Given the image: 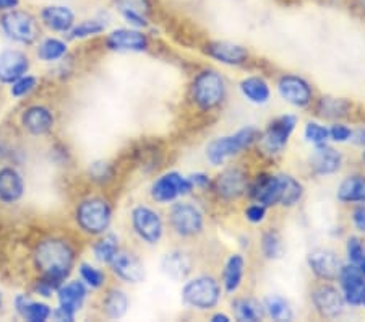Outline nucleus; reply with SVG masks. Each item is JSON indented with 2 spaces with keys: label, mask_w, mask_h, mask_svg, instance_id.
Listing matches in <instances>:
<instances>
[{
  "label": "nucleus",
  "mask_w": 365,
  "mask_h": 322,
  "mask_svg": "<svg viewBox=\"0 0 365 322\" xmlns=\"http://www.w3.org/2000/svg\"><path fill=\"white\" fill-rule=\"evenodd\" d=\"M34 262L43 278L61 286L75 263V251L72 244L58 238H51L39 243L34 251Z\"/></svg>",
  "instance_id": "obj_1"
},
{
  "label": "nucleus",
  "mask_w": 365,
  "mask_h": 322,
  "mask_svg": "<svg viewBox=\"0 0 365 322\" xmlns=\"http://www.w3.org/2000/svg\"><path fill=\"white\" fill-rule=\"evenodd\" d=\"M258 139H260V131H258L257 127H244L232 134V136L215 139L213 142L208 145V149H206V156H208L211 165L220 166L227 160V158L249 149V146L253 142H257Z\"/></svg>",
  "instance_id": "obj_2"
},
{
  "label": "nucleus",
  "mask_w": 365,
  "mask_h": 322,
  "mask_svg": "<svg viewBox=\"0 0 365 322\" xmlns=\"http://www.w3.org/2000/svg\"><path fill=\"white\" fill-rule=\"evenodd\" d=\"M226 98V84L216 70H203L192 84V99L202 111L221 106Z\"/></svg>",
  "instance_id": "obj_3"
},
{
  "label": "nucleus",
  "mask_w": 365,
  "mask_h": 322,
  "mask_svg": "<svg viewBox=\"0 0 365 322\" xmlns=\"http://www.w3.org/2000/svg\"><path fill=\"white\" fill-rule=\"evenodd\" d=\"M113 220V208L103 197H90L76 207V223L88 234L98 236L108 230Z\"/></svg>",
  "instance_id": "obj_4"
},
{
  "label": "nucleus",
  "mask_w": 365,
  "mask_h": 322,
  "mask_svg": "<svg viewBox=\"0 0 365 322\" xmlns=\"http://www.w3.org/2000/svg\"><path fill=\"white\" fill-rule=\"evenodd\" d=\"M221 286L211 275H200L182 288V300L195 309H211L220 303Z\"/></svg>",
  "instance_id": "obj_5"
},
{
  "label": "nucleus",
  "mask_w": 365,
  "mask_h": 322,
  "mask_svg": "<svg viewBox=\"0 0 365 322\" xmlns=\"http://www.w3.org/2000/svg\"><path fill=\"white\" fill-rule=\"evenodd\" d=\"M0 26L10 39L20 44H33L39 36L36 16L26 10H9L0 16Z\"/></svg>",
  "instance_id": "obj_6"
},
{
  "label": "nucleus",
  "mask_w": 365,
  "mask_h": 322,
  "mask_svg": "<svg viewBox=\"0 0 365 322\" xmlns=\"http://www.w3.org/2000/svg\"><path fill=\"white\" fill-rule=\"evenodd\" d=\"M297 126V117L286 114L276 119L267 127V131L260 134V145L267 154H281L284 146L289 142L294 129Z\"/></svg>",
  "instance_id": "obj_7"
},
{
  "label": "nucleus",
  "mask_w": 365,
  "mask_h": 322,
  "mask_svg": "<svg viewBox=\"0 0 365 322\" xmlns=\"http://www.w3.org/2000/svg\"><path fill=\"white\" fill-rule=\"evenodd\" d=\"M193 191L190 179L175 171H170L158 178L151 186V198L158 203L173 202L180 196H187Z\"/></svg>",
  "instance_id": "obj_8"
},
{
  "label": "nucleus",
  "mask_w": 365,
  "mask_h": 322,
  "mask_svg": "<svg viewBox=\"0 0 365 322\" xmlns=\"http://www.w3.org/2000/svg\"><path fill=\"white\" fill-rule=\"evenodd\" d=\"M203 213L195 205L182 202L170 210V226L182 238L197 236L203 231Z\"/></svg>",
  "instance_id": "obj_9"
},
{
  "label": "nucleus",
  "mask_w": 365,
  "mask_h": 322,
  "mask_svg": "<svg viewBox=\"0 0 365 322\" xmlns=\"http://www.w3.org/2000/svg\"><path fill=\"white\" fill-rule=\"evenodd\" d=\"M250 181L249 176L240 168H227L217 176L215 181V192L216 196L222 198V201L231 202L237 201L239 197H242L249 191Z\"/></svg>",
  "instance_id": "obj_10"
},
{
  "label": "nucleus",
  "mask_w": 365,
  "mask_h": 322,
  "mask_svg": "<svg viewBox=\"0 0 365 322\" xmlns=\"http://www.w3.org/2000/svg\"><path fill=\"white\" fill-rule=\"evenodd\" d=\"M132 226L140 239H143L148 244H156L160 241L164 231L163 220L160 213L145 205L133 208L132 212Z\"/></svg>",
  "instance_id": "obj_11"
},
{
  "label": "nucleus",
  "mask_w": 365,
  "mask_h": 322,
  "mask_svg": "<svg viewBox=\"0 0 365 322\" xmlns=\"http://www.w3.org/2000/svg\"><path fill=\"white\" fill-rule=\"evenodd\" d=\"M312 303L322 318L336 319L344 311V296L336 286L322 283L312 291Z\"/></svg>",
  "instance_id": "obj_12"
},
{
  "label": "nucleus",
  "mask_w": 365,
  "mask_h": 322,
  "mask_svg": "<svg viewBox=\"0 0 365 322\" xmlns=\"http://www.w3.org/2000/svg\"><path fill=\"white\" fill-rule=\"evenodd\" d=\"M281 98L296 108H307L314 98V91L307 80L299 75H282L278 81Z\"/></svg>",
  "instance_id": "obj_13"
},
{
  "label": "nucleus",
  "mask_w": 365,
  "mask_h": 322,
  "mask_svg": "<svg viewBox=\"0 0 365 322\" xmlns=\"http://www.w3.org/2000/svg\"><path fill=\"white\" fill-rule=\"evenodd\" d=\"M339 285H341V293H343L344 301L351 306H361L362 301V290L365 285V275L362 273L361 268L357 266H352V263H347L343 266L338 275Z\"/></svg>",
  "instance_id": "obj_14"
},
{
  "label": "nucleus",
  "mask_w": 365,
  "mask_h": 322,
  "mask_svg": "<svg viewBox=\"0 0 365 322\" xmlns=\"http://www.w3.org/2000/svg\"><path fill=\"white\" fill-rule=\"evenodd\" d=\"M106 44L113 51L141 52L148 48V36L138 28H119L108 34Z\"/></svg>",
  "instance_id": "obj_15"
},
{
  "label": "nucleus",
  "mask_w": 365,
  "mask_h": 322,
  "mask_svg": "<svg viewBox=\"0 0 365 322\" xmlns=\"http://www.w3.org/2000/svg\"><path fill=\"white\" fill-rule=\"evenodd\" d=\"M309 267L317 277L323 282H333L338 280L341 271V262L338 256L329 249H315L309 254Z\"/></svg>",
  "instance_id": "obj_16"
},
{
  "label": "nucleus",
  "mask_w": 365,
  "mask_h": 322,
  "mask_svg": "<svg viewBox=\"0 0 365 322\" xmlns=\"http://www.w3.org/2000/svg\"><path fill=\"white\" fill-rule=\"evenodd\" d=\"M249 196L253 202L263 203L264 207H272V205L279 203L281 184L279 176L274 174H260L255 179V183L249 186Z\"/></svg>",
  "instance_id": "obj_17"
},
{
  "label": "nucleus",
  "mask_w": 365,
  "mask_h": 322,
  "mask_svg": "<svg viewBox=\"0 0 365 322\" xmlns=\"http://www.w3.org/2000/svg\"><path fill=\"white\" fill-rule=\"evenodd\" d=\"M117 10L132 28L143 29L150 25L151 0H114Z\"/></svg>",
  "instance_id": "obj_18"
},
{
  "label": "nucleus",
  "mask_w": 365,
  "mask_h": 322,
  "mask_svg": "<svg viewBox=\"0 0 365 322\" xmlns=\"http://www.w3.org/2000/svg\"><path fill=\"white\" fill-rule=\"evenodd\" d=\"M29 69L28 57L21 51L9 49L0 52V81L11 85L26 75Z\"/></svg>",
  "instance_id": "obj_19"
},
{
  "label": "nucleus",
  "mask_w": 365,
  "mask_h": 322,
  "mask_svg": "<svg viewBox=\"0 0 365 322\" xmlns=\"http://www.w3.org/2000/svg\"><path fill=\"white\" fill-rule=\"evenodd\" d=\"M343 165V155L336 149L328 146L327 144L315 145V151L310 158V166L315 174L329 176L339 171Z\"/></svg>",
  "instance_id": "obj_20"
},
{
  "label": "nucleus",
  "mask_w": 365,
  "mask_h": 322,
  "mask_svg": "<svg viewBox=\"0 0 365 322\" xmlns=\"http://www.w3.org/2000/svg\"><path fill=\"white\" fill-rule=\"evenodd\" d=\"M25 194V179L19 169L0 168V202L15 203Z\"/></svg>",
  "instance_id": "obj_21"
},
{
  "label": "nucleus",
  "mask_w": 365,
  "mask_h": 322,
  "mask_svg": "<svg viewBox=\"0 0 365 322\" xmlns=\"http://www.w3.org/2000/svg\"><path fill=\"white\" fill-rule=\"evenodd\" d=\"M110 267H113L114 273L117 277L122 278L123 282L128 283H138L145 278V266L141 263L137 256L128 253H117L113 261H110Z\"/></svg>",
  "instance_id": "obj_22"
},
{
  "label": "nucleus",
  "mask_w": 365,
  "mask_h": 322,
  "mask_svg": "<svg viewBox=\"0 0 365 322\" xmlns=\"http://www.w3.org/2000/svg\"><path fill=\"white\" fill-rule=\"evenodd\" d=\"M206 54L226 66H240L249 59V52L244 46L229 41H213L206 46Z\"/></svg>",
  "instance_id": "obj_23"
},
{
  "label": "nucleus",
  "mask_w": 365,
  "mask_h": 322,
  "mask_svg": "<svg viewBox=\"0 0 365 322\" xmlns=\"http://www.w3.org/2000/svg\"><path fill=\"white\" fill-rule=\"evenodd\" d=\"M41 21L57 33H70L75 26V11L67 5H47L41 10Z\"/></svg>",
  "instance_id": "obj_24"
},
{
  "label": "nucleus",
  "mask_w": 365,
  "mask_h": 322,
  "mask_svg": "<svg viewBox=\"0 0 365 322\" xmlns=\"http://www.w3.org/2000/svg\"><path fill=\"white\" fill-rule=\"evenodd\" d=\"M57 298L58 308L63 309V311L75 319L76 311H80V308L83 306L86 298V286L83 282H78V280L61 285L57 290Z\"/></svg>",
  "instance_id": "obj_25"
},
{
  "label": "nucleus",
  "mask_w": 365,
  "mask_h": 322,
  "mask_svg": "<svg viewBox=\"0 0 365 322\" xmlns=\"http://www.w3.org/2000/svg\"><path fill=\"white\" fill-rule=\"evenodd\" d=\"M21 124L33 136H44L54 127V116L44 106H31L23 113Z\"/></svg>",
  "instance_id": "obj_26"
},
{
  "label": "nucleus",
  "mask_w": 365,
  "mask_h": 322,
  "mask_svg": "<svg viewBox=\"0 0 365 322\" xmlns=\"http://www.w3.org/2000/svg\"><path fill=\"white\" fill-rule=\"evenodd\" d=\"M161 268L168 277L174 280H184L192 272V259L190 256L182 253V251H173V253L164 256Z\"/></svg>",
  "instance_id": "obj_27"
},
{
  "label": "nucleus",
  "mask_w": 365,
  "mask_h": 322,
  "mask_svg": "<svg viewBox=\"0 0 365 322\" xmlns=\"http://www.w3.org/2000/svg\"><path fill=\"white\" fill-rule=\"evenodd\" d=\"M336 197L343 203H365V176L354 174L346 178L338 187Z\"/></svg>",
  "instance_id": "obj_28"
},
{
  "label": "nucleus",
  "mask_w": 365,
  "mask_h": 322,
  "mask_svg": "<svg viewBox=\"0 0 365 322\" xmlns=\"http://www.w3.org/2000/svg\"><path fill=\"white\" fill-rule=\"evenodd\" d=\"M15 306L21 318L29 322H44L52 316V309L47 306V304L33 301L31 298H28L26 295L16 296Z\"/></svg>",
  "instance_id": "obj_29"
},
{
  "label": "nucleus",
  "mask_w": 365,
  "mask_h": 322,
  "mask_svg": "<svg viewBox=\"0 0 365 322\" xmlns=\"http://www.w3.org/2000/svg\"><path fill=\"white\" fill-rule=\"evenodd\" d=\"M245 272V259L240 254H232L229 257L225 272H222V285L227 293H235L239 290L240 283L244 280Z\"/></svg>",
  "instance_id": "obj_30"
},
{
  "label": "nucleus",
  "mask_w": 365,
  "mask_h": 322,
  "mask_svg": "<svg viewBox=\"0 0 365 322\" xmlns=\"http://www.w3.org/2000/svg\"><path fill=\"white\" fill-rule=\"evenodd\" d=\"M240 91L253 104H264L268 103L272 91L267 81L262 77H249L240 81Z\"/></svg>",
  "instance_id": "obj_31"
},
{
  "label": "nucleus",
  "mask_w": 365,
  "mask_h": 322,
  "mask_svg": "<svg viewBox=\"0 0 365 322\" xmlns=\"http://www.w3.org/2000/svg\"><path fill=\"white\" fill-rule=\"evenodd\" d=\"M281 184L279 205L282 207H294L304 196V187L296 178L289 174H278Z\"/></svg>",
  "instance_id": "obj_32"
},
{
  "label": "nucleus",
  "mask_w": 365,
  "mask_h": 322,
  "mask_svg": "<svg viewBox=\"0 0 365 322\" xmlns=\"http://www.w3.org/2000/svg\"><path fill=\"white\" fill-rule=\"evenodd\" d=\"M232 309L235 313V318L239 321L257 322L262 321L264 316L263 304H260L257 300H252V298H237L232 303Z\"/></svg>",
  "instance_id": "obj_33"
},
{
  "label": "nucleus",
  "mask_w": 365,
  "mask_h": 322,
  "mask_svg": "<svg viewBox=\"0 0 365 322\" xmlns=\"http://www.w3.org/2000/svg\"><path fill=\"white\" fill-rule=\"evenodd\" d=\"M128 309V298L120 290H110L104 298V311L110 319H120Z\"/></svg>",
  "instance_id": "obj_34"
},
{
  "label": "nucleus",
  "mask_w": 365,
  "mask_h": 322,
  "mask_svg": "<svg viewBox=\"0 0 365 322\" xmlns=\"http://www.w3.org/2000/svg\"><path fill=\"white\" fill-rule=\"evenodd\" d=\"M263 308H264V313L274 321H291L294 318L289 303L278 295L264 298Z\"/></svg>",
  "instance_id": "obj_35"
},
{
  "label": "nucleus",
  "mask_w": 365,
  "mask_h": 322,
  "mask_svg": "<svg viewBox=\"0 0 365 322\" xmlns=\"http://www.w3.org/2000/svg\"><path fill=\"white\" fill-rule=\"evenodd\" d=\"M67 54V44L57 38H46L38 48V57L44 62H54Z\"/></svg>",
  "instance_id": "obj_36"
},
{
  "label": "nucleus",
  "mask_w": 365,
  "mask_h": 322,
  "mask_svg": "<svg viewBox=\"0 0 365 322\" xmlns=\"http://www.w3.org/2000/svg\"><path fill=\"white\" fill-rule=\"evenodd\" d=\"M262 253L267 259H279L284 253V244L278 231L268 230L262 236Z\"/></svg>",
  "instance_id": "obj_37"
},
{
  "label": "nucleus",
  "mask_w": 365,
  "mask_h": 322,
  "mask_svg": "<svg viewBox=\"0 0 365 322\" xmlns=\"http://www.w3.org/2000/svg\"><path fill=\"white\" fill-rule=\"evenodd\" d=\"M106 23L99 19L83 20L81 23H75V26L70 29V38L72 39H85L90 36H96V34L104 33Z\"/></svg>",
  "instance_id": "obj_38"
},
{
  "label": "nucleus",
  "mask_w": 365,
  "mask_h": 322,
  "mask_svg": "<svg viewBox=\"0 0 365 322\" xmlns=\"http://www.w3.org/2000/svg\"><path fill=\"white\" fill-rule=\"evenodd\" d=\"M93 253L96 256V259L99 262L104 263H110V261L114 259L115 254L119 253V244H117V238L109 234V236H104L103 239L94 244Z\"/></svg>",
  "instance_id": "obj_39"
},
{
  "label": "nucleus",
  "mask_w": 365,
  "mask_h": 322,
  "mask_svg": "<svg viewBox=\"0 0 365 322\" xmlns=\"http://www.w3.org/2000/svg\"><path fill=\"white\" fill-rule=\"evenodd\" d=\"M349 103L336 98H322L319 103V113L323 117H341L349 111Z\"/></svg>",
  "instance_id": "obj_40"
},
{
  "label": "nucleus",
  "mask_w": 365,
  "mask_h": 322,
  "mask_svg": "<svg viewBox=\"0 0 365 322\" xmlns=\"http://www.w3.org/2000/svg\"><path fill=\"white\" fill-rule=\"evenodd\" d=\"M80 275H81V282L86 283L88 286H91V288H101L104 285V280H106L104 272H101L96 267H93L91 263H81Z\"/></svg>",
  "instance_id": "obj_41"
},
{
  "label": "nucleus",
  "mask_w": 365,
  "mask_h": 322,
  "mask_svg": "<svg viewBox=\"0 0 365 322\" xmlns=\"http://www.w3.org/2000/svg\"><path fill=\"white\" fill-rule=\"evenodd\" d=\"M304 136L310 144L323 145V144H327V140L329 139V131L325 126L317 124V122H309V124L305 126Z\"/></svg>",
  "instance_id": "obj_42"
},
{
  "label": "nucleus",
  "mask_w": 365,
  "mask_h": 322,
  "mask_svg": "<svg viewBox=\"0 0 365 322\" xmlns=\"http://www.w3.org/2000/svg\"><path fill=\"white\" fill-rule=\"evenodd\" d=\"M36 85H38L36 77H31V75H23L21 79H19L11 84L10 93H11V96H15V98L26 96L34 90V88H36Z\"/></svg>",
  "instance_id": "obj_43"
},
{
  "label": "nucleus",
  "mask_w": 365,
  "mask_h": 322,
  "mask_svg": "<svg viewBox=\"0 0 365 322\" xmlns=\"http://www.w3.org/2000/svg\"><path fill=\"white\" fill-rule=\"evenodd\" d=\"M364 246H365V241H362V239L357 236H352L349 238V241H347L346 253H347V259H349V263H352V266L359 267V263H361L362 256H364Z\"/></svg>",
  "instance_id": "obj_44"
},
{
  "label": "nucleus",
  "mask_w": 365,
  "mask_h": 322,
  "mask_svg": "<svg viewBox=\"0 0 365 322\" xmlns=\"http://www.w3.org/2000/svg\"><path fill=\"white\" fill-rule=\"evenodd\" d=\"M90 174L94 181H99V183H104V181H108L110 176H113V168H110L108 163L104 161H98V163H93L91 168H90Z\"/></svg>",
  "instance_id": "obj_45"
},
{
  "label": "nucleus",
  "mask_w": 365,
  "mask_h": 322,
  "mask_svg": "<svg viewBox=\"0 0 365 322\" xmlns=\"http://www.w3.org/2000/svg\"><path fill=\"white\" fill-rule=\"evenodd\" d=\"M267 216V207L263 203L253 202L252 205L245 208V218L250 221V223H262Z\"/></svg>",
  "instance_id": "obj_46"
},
{
  "label": "nucleus",
  "mask_w": 365,
  "mask_h": 322,
  "mask_svg": "<svg viewBox=\"0 0 365 322\" xmlns=\"http://www.w3.org/2000/svg\"><path fill=\"white\" fill-rule=\"evenodd\" d=\"M329 131V139L334 140V142H347V140H351L352 136V131L347 126L343 124H334L328 129Z\"/></svg>",
  "instance_id": "obj_47"
},
{
  "label": "nucleus",
  "mask_w": 365,
  "mask_h": 322,
  "mask_svg": "<svg viewBox=\"0 0 365 322\" xmlns=\"http://www.w3.org/2000/svg\"><path fill=\"white\" fill-rule=\"evenodd\" d=\"M352 223L357 228L359 231L365 233V205L361 203L352 213Z\"/></svg>",
  "instance_id": "obj_48"
},
{
  "label": "nucleus",
  "mask_w": 365,
  "mask_h": 322,
  "mask_svg": "<svg viewBox=\"0 0 365 322\" xmlns=\"http://www.w3.org/2000/svg\"><path fill=\"white\" fill-rule=\"evenodd\" d=\"M188 179H190V183L193 184V187H200V189H206V187L211 186V181L205 173L192 174V176H188Z\"/></svg>",
  "instance_id": "obj_49"
},
{
  "label": "nucleus",
  "mask_w": 365,
  "mask_h": 322,
  "mask_svg": "<svg viewBox=\"0 0 365 322\" xmlns=\"http://www.w3.org/2000/svg\"><path fill=\"white\" fill-rule=\"evenodd\" d=\"M351 140L359 146H365V127L357 129V131H352Z\"/></svg>",
  "instance_id": "obj_50"
},
{
  "label": "nucleus",
  "mask_w": 365,
  "mask_h": 322,
  "mask_svg": "<svg viewBox=\"0 0 365 322\" xmlns=\"http://www.w3.org/2000/svg\"><path fill=\"white\" fill-rule=\"evenodd\" d=\"M19 5H20V0H0V11L5 14V11L9 10L19 9Z\"/></svg>",
  "instance_id": "obj_51"
},
{
  "label": "nucleus",
  "mask_w": 365,
  "mask_h": 322,
  "mask_svg": "<svg viewBox=\"0 0 365 322\" xmlns=\"http://www.w3.org/2000/svg\"><path fill=\"white\" fill-rule=\"evenodd\" d=\"M211 321H213V322H227V321H231V319H229L226 314H215L213 318H211Z\"/></svg>",
  "instance_id": "obj_52"
},
{
  "label": "nucleus",
  "mask_w": 365,
  "mask_h": 322,
  "mask_svg": "<svg viewBox=\"0 0 365 322\" xmlns=\"http://www.w3.org/2000/svg\"><path fill=\"white\" fill-rule=\"evenodd\" d=\"M359 268H361L362 273L365 275V246H364V256H362V261L359 263Z\"/></svg>",
  "instance_id": "obj_53"
},
{
  "label": "nucleus",
  "mask_w": 365,
  "mask_h": 322,
  "mask_svg": "<svg viewBox=\"0 0 365 322\" xmlns=\"http://www.w3.org/2000/svg\"><path fill=\"white\" fill-rule=\"evenodd\" d=\"M357 5H359V9L365 11V0H357Z\"/></svg>",
  "instance_id": "obj_54"
},
{
  "label": "nucleus",
  "mask_w": 365,
  "mask_h": 322,
  "mask_svg": "<svg viewBox=\"0 0 365 322\" xmlns=\"http://www.w3.org/2000/svg\"><path fill=\"white\" fill-rule=\"evenodd\" d=\"M361 304L365 308V285H364V290H362V301H361Z\"/></svg>",
  "instance_id": "obj_55"
},
{
  "label": "nucleus",
  "mask_w": 365,
  "mask_h": 322,
  "mask_svg": "<svg viewBox=\"0 0 365 322\" xmlns=\"http://www.w3.org/2000/svg\"><path fill=\"white\" fill-rule=\"evenodd\" d=\"M0 306H2V293H0Z\"/></svg>",
  "instance_id": "obj_56"
},
{
  "label": "nucleus",
  "mask_w": 365,
  "mask_h": 322,
  "mask_svg": "<svg viewBox=\"0 0 365 322\" xmlns=\"http://www.w3.org/2000/svg\"><path fill=\"white\" fill-rule=\"evenodd\" d=\"M362 160H364V163H365V151H364V155H362Z\"/></svg>",
  "instance_id": "obj_57"
}]
</instances>
